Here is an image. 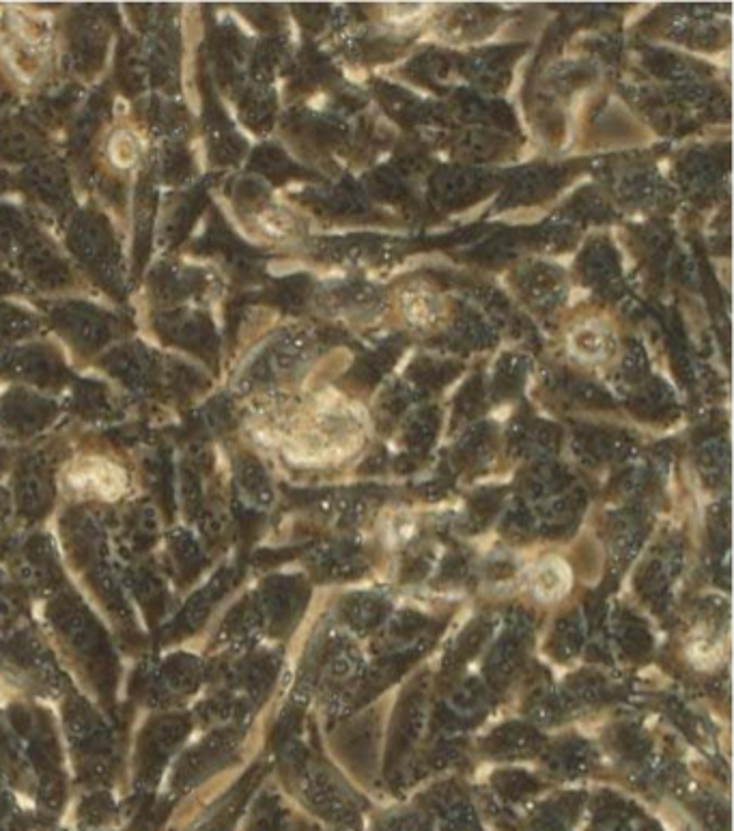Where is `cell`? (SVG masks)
Masks as SVG:
<instances>
[{
	"instance_id": "10",
	"label": "cell",
	"mask_w": 734,
	"mask_h": 831,
	"mask_svg": "<svg viewBox=\"0 0 734 831\" xmlns=\"http://www.w3.org/2000/svg\"><path fill=\"white\" fill-rule=\"evenodd\" d=\"M487 638V627L483 623H474L468 629L463 631V636L459 638V644L455 649L453 661L455 664H463L465 659H470L478 649H481L483 640Z\"/></svg>"
},
{
	"instance_id": "1",
	"label": "cell",
	"mask_w": 734,
	"mask_h": 831,
	"mask_svg": "<svg viewBox=\"0 0 734 831\" xmlns=\"http://www.w3.org/2000/svg\"><path fill=\"white\" fill-rule=\"evenodd\" d=\"M526 636H528L526 621H517V618H513V627L504 633V638L498 642V646L493 649L487 661V674H489L491 683L502 687L515 674L517 666L521 664V657H524Z\"/></svg>"
},
{
	"instance_id": "5",
	"label": "cell",
	"mask_w": 734,
	"mask_h": 831,
	"mask_svg": "<svg viewBox=\"0 0 734 831\" xmlns=\"http://www.w3.org/2000/svg\"><path fill=\"white\" fill-rule=\"evenodd\" d=\"M590 763V752L584 743H564L549 754V765L554 771L564 773V776H577Z\"/></svg>"
},
{
	"instance_id": "7",
	"label": "cell",
	"mask_w": 734,
	"mask_h": 831,
	"mask_svg": "<svg viewBox=\"0 0 734 831\" xmlns=\"http://www.w3.org/2000/svg\"><path fill=\"white\" fill-rule=\"evenodd\" d=\"M618 642L623 644L625 651H629V655H644L651 649V636L635 618H625L618 625Z\"/></svg>"
},
{
	"instance_id": "2",
	"label": "cell",
	"mask_w": 734,
	"mask_h": 831,
	"mask_svg": "<svg viewBox=\"0 0 734 831\" xmlns=\"http://www.w3.org/2000/svg\"><path fill=\"white\" fill-rule=\"evenodd\" d=\"M541 737L536 730L524 724H506L500 726L487 739V750L498 758H521L539 750Z\"/></svg>"
},
{
	"instance_id": "6",
	"label": "cell",
	"mask_w": 734,
	"mask_h": 831,
	"mask_svg": "<svg viewBox=\"0 0 734 831\" xmlns=\"http://www.w3.org/2000/svg\"><path fill=\"white\" fill-rule=\"evenodd\" d=\"M487 692L478 683H465L450 698V709L457 713V717L478 715L487 709Z\"/></svg>"
},
{
	"instance_id": "9",
	"label": "cell",
	"mask_w": 734,
	"mask_h": 831,
	"mask_svg": "<svg viewBox=\"0 0 734 831\" xmlns=\"http://www.w3.org/2000/svg\"><path fill=\"white\" fill-rule=\"evenodd\" d=\"M496 786L500 788V793H504L506 797L517 799V797H524L536 791V782L526 776L524 771H504L496 778Z\"/></svg>"
},
{
	"instance_id": "3",
	"label": "cell",
	"mask_w": 734,
	"mask_h": 831,
	"mask_svg": "<svg viewBox=\"0 0 734 831\" xmlns=\"http://www.w3.org/2000/svg\"><path fill=\"white\" fill-rule=\"evenodd\" d=\"M422 717H425V713H422V700L412 696L403 704L397 715V724H394V737H392L394 750H399V752L407 750V745L418 737Z\"/></svg>"
},
{
	"instance_id": "11",
	"label": "cell",
	"mask_w": 734,
	"mask_h": 831,
	"mask_svg": "<svg viewBox=\"0 0 734 831\" xmlns=\"http://www.w3.org/2000/svg\"><path fill=\"white\" fill-rule=\"evenodd\" d=\"M536 588H539V593L543 597H554V595H562L564 588H567V577H564V569H560V565L552 567V565H543L539 577H536Z\"/></svg>"
},
{
	"instance_id": "4",
	"label": "cell",
	"mask_w": 734,
	"mask_h": 831,
	"mask_svg": "<svg viewBox=\"0 0 734 831\" xmlns=\"http://www.w3.org/2000/svg\"><path fill=\"white\" fill-rule=\"evenodd\" d=\"M345 618L360 629H369L375 627L381 618L386 614V603L377 599V597H369V595H360L349 599L345 603Z\"/></svg>"
},
{
	"instance_id": "8",
	"label": "cell",
	"mask_w": 734,
	"mask_h": 831,
	"mask_svg": "<svg viewBox=\"0 0 734 831\" xmlns=\"http://www.w3.org/2000/svg\"><path fill=\"white\" fill-rule=\"evenodd\" d=\"M582 631L584 629L580 621H573V616L564 618L554 633V642L560 651L558 655H564V657L575 655L577 649L582 646Z\"/></svg>"
}]
</instances>
